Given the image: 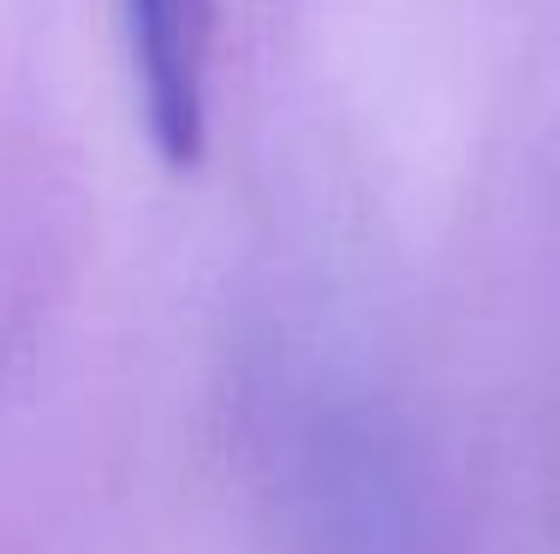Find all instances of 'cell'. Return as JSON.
Returning <instances> with one entry per match:
<instances>
[{"label": "cell", "instance_id": "obj_1", "mask_svg": "<svg viewBox=\"0 0 560 554\" xmlns=\"http://www.w3.org/2000/svg\"><path fill=\"white\" fill-rule=\"evenodd\" d=\"M143 126L167 167H197L209 143L215 0H126Z\"/></svg>", "mask_w": 560, "mask_h": 554}]
</instances>
